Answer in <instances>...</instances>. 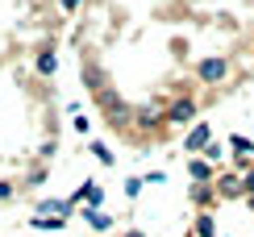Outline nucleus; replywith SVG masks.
I'll return each instance as SVG.
<instances>
[{"label":"nucleus","mask_w":254,"mask_h":237,"mask_svg":"<svg viewBox=\"0 0 254 237\" xmlns=\"http://www.w3.org/2000/svg\"><path fill=\"white\" fill-rule=\"evenodd\" d=\"M96 109L109 117V125H113V129H129V125H133V109L117 96V88H113V83H109L104 92H96Z\"/></svg>","instance_id":"1"},{"label":"nucleus","mask_w":254,"mask_h":237,"mask_svg":"<svg viewBox=\"0 0 254 237\" xmlns=\"http://www.w3.org/2000/svg\"><path fill=\"white\" fill-rule=\"evenodd\" d=\"M196 79L200 83H208V88H217V83H225L229 79V59L225 55H204V59H196Z\"/></svg>","instance_id":"2"},{"label":"nucleus","mask_w":254,"mask_h":237,"mask_svg":"<svg viewBox=\"0 0 254 237\" xmlns=\"http://www.w3.org/2000/svg\"><path fill=\"white\" fill-rule=\"evenodd\" d=\"M208 142H213V125H208V121H196L192 129H188V137H184V150H188V158H200Z\"/></svg>","instance_id":"3"},{"label":"nucleus","mask_w":254,"mask_h":237,"mask_svg":"<svg viewBox=\"0 0 254 237\" xmlns=\"http://www.w3.org/2000/svg\"><path fill=\"white\" fill-rule=\"evenodd\" d=\"M192 117H196V100L192 96H179V100L167 104V125H192Z\"/></svg>","instance_id":"4"},{"label":"nucleus","mask_w":254,"mask_h":237,"mask_svg":"<svg viewBox=\"0 0 254 237\" xmlns=\"http://www.w3.org/2000/svg\"><path fill=\"white\" fill-rule=\"evenodd\" d=\"M133 125L137 129H163L167 125V109H158V104H146V109H133Z\"/></svg>","instance_id":"5"},{"label":"nucleus","mask_w":254,"mask_h":237,"mask_svg":"<svg viewBox=\"0 0 254 237\" xmlns=\"http://www.w3.org/2000/svg\"><path fill=\"white\" fill-rule=\"evenodd\" d=\"M213 187H217V196H221V200H242V196H246V187H242V179L234 175V171H225V175L217 171Z\"/></svg>","instance_id":"6"},{"label":"nucleus","mask_w":254,"mask_h":237,"mask_svg":"<svg viewBox=\"0 0 254 237\" xmlns=\"http://www.w3.org/2000/svg\"><path fill=\"white\" fill-rule=\"evenodd\" d=\"M34 71H38V79H55V75H59V50L55 46H42L34 55Z\"/></svg>","instance_id":"7"},{"label":"nucleus","mask_w":254,"mask_h":237,"mask_svg":"<svg viewBox=\"0 0 254 237\" xmlns=\"http://www.w3.org/2000/svg\"><path fill=\"white\" fill-rule=\"evenodd\" d=\"M188 196H192V204H196L200 212H208V204H213V200H221L213 183H192V187H188Z\"/></svg>","instance_id":"8"},{"label":"nucleus","mask_w":254,"mask_h":237,"mask_svg":"<svg viewBox=\"0 0 254 237\" xmlns=\"http://www.w3.org/2000/svg\"><path fill=\"white\" fill-rule=\"evenodd\" d=\"M188 179H192V183H213L217 179V167L204 163V158H188Z\"/></svg>","instance_id":"9"},{"label":"nucleus","mask_w":254,"mask_h":237,"mask_svg":"<svg viewBox=\"0 0 254 237\" xmlns=\"http://www.w3.org/2000/svg\"><path fill=\"white\" fill-rule=\"evenodd\" d=\"M83 221H88V229H96V233H109L113 229V217L104 208H83Z\"/></svg>","instance_id":"10"},{"label":"nucleus","mask_w":254,"mask_h":237,"mask_svg":"<svg viewBox=\"0 0 254 237\" xmlns=\"http://www.w3.org/2000/svg\"><path fill=\"white\" fill-rule=\"evenodd\" d=\"M29 229H38V233H59L63 225H67V217H25Z\"/></svg>","instance_id":"11"},{"label":"nucleus","mask_w":254,"mask_h":237,"mask_svg":"<svg viewBox=\"0 0 254 237\" xmlns=\"http://www.w3.org/2000/svg\"><path fill=\"white\" fill-rule=\"evenodd\" d=\"M83 83H88L92 92H104V88H109V79H104V71L96 67V62H83Z\"/></svg>","instance_id":"12"},{"label":"nucleus","mask_w":254,"mask_h":237,"mask_svg":"<svg viewBox=\"0 0 254 237\" xmlns=\"http://www.w3.org/2000/svg\"><path fill=\"white\" fill-rule=\"evenodd\" d=\"M196 237H221V233H217L213 212H196Z\"/></svg>","instance_id":"13"},{"label":"nucleus","mask_w":254,"mask_h":237,"mask_svg":"<svg viewBox=\"0 0 254 237\" xmlns=\"http://www.w3.org/2000/svg\"><path fill=\"white\" fill-rule=\"evenodd\" d=\"M225 142L234 146V154H238V158H254V142H250V137H242V133H229Z\"/></svg>","instance_id":"14"},{"label":"nucleus","mask_w":254,"mask_h":237,"mask_svg":"<svg viewBox=\"0 0 254 237\" xmlns=\"http://www.w3.org/2000/svg\"><path fill=\"white\" fill-rule=\"evenodd\" d=\"M200 158H204V163H213V167H217V163H221V158H225V146H221V142H217V137H213V142H208V146H204V154H200Z\"/></svg>","instance_id":"15"},{"label":"nucleus","mask_w":254,"mask_h":237,"mask_svg":"<svg viewBox=\"0 0 254 237\" xmlns=\"http://www.w3.org/2000/svg\"><path fill=\"white\" fill-rule=\"evenodd\" d=\"M92 154H96V163H100V167H113V163H117V158H113V150L104 146V142H92Z\"/></svg>","instance_id":"16"},{"label":"nucleus","mask_w":254,"mask_h":237,"mask_svg":"<svg viewBox=\"0 0 254 237\" xmlns=\"http://www.w3.org/2000/svg\"><path fill=\"white\" fill-rule=\"evenodd\" d=\"M38 208H42V212H59V217H67V212H71V204H67V200H42Z\"/></svg>","instance_id":"17"},{"label":"nucleus","mask_w":254,"mask_h":237,"mask_svg":"<svg viewBox=\"0 0 254 237\" xmlns=\"http://www.w3.org/2000/svg\"><path fill=\"white\" fill-rule=\"evenodd\" d=\"M142 187H146V179H125V196H129V200H133Z\"/></svg>","instance_id":"18"},{"label":"nucleus","mask_w":254,"mask_h":237,"mask_svg":"<svg viewBox=\"0 0 254 237\" xmlns=\"http://www.w3.org/2000/svg\"><path fill=\"white\" fill-rule=\"evenodd\" d=\"M13 196H17V183H0V204L13 200Z\"/></svg>","instance_id":"19"},{"label":"nucleus","mask_w":254,"mask_h":237,"mask_svg":"<svg viewBox=\"0 0 254 237\" xmlns=\"http://www.w3.org/2000/svg\"><path fill=\"white\" fill-rule=\"evenodd\" d=\"M242 187H246V200H254V171H250V175H242Z\"/></svg>","instance_id":"20"},{"label":"nucleus","mask_w":254,"mask_h":237,"mask_svg":"<svg viewBox=\"0 0 254 237\" xmlns=\"http://www.w3.org/2000/svg\"><path fill=\"white\" fill-rule=\"evenodd\" d=\"M59 8H63V13H75V8H79V0H59Z\"/></svg>","instance_id":"21"},{"label":"nucleus","mask_w":254,"mask_h":237,"mask_svg":"<svg viewBox=\"0 0 254 237\" xmlns=\"http://www.w3.org/2000/svg\"><path fill=\"white\" fill-rule=\"evenodd\" d=\"M125 237H146V233L142 229H125Z\"/></svg>","instance_id":"22"}]
</instances>
